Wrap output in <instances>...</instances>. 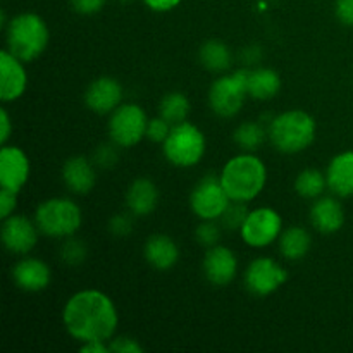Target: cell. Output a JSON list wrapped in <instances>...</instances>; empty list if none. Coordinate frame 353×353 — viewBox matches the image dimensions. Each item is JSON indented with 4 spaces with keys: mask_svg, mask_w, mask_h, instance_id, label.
Segmentation results:
<instances>
[{
    "mask_svg": "<svg viewBox=\"0 0 353 353\" xmlns=\"http://www.w3.org/2000/svg\"><path fill=\"white\" fill-rule=\"evenodd\" d=\"M62 324L81 343L110 341L116 334L119 316L109 295L100 290H81L64 303Z\"/></svg>",
    "mask_w": 353,
    "mask_h": 353,
    "instance_id": "1",
    "label": "cell"
},
{
    "mask_svg": "<svg viewBox=\"0 0 353 353\" xmlns=\"http://www.w3.org/2000/svg\"><path fill=\"white\" fill-rule=\"evenodd\" d=\"M219 179L233 202L247 203L264 192L268 168L254 152H241L224 164Z\"/></svg>",
    "mask_w": 353,
    "mask_h": 353,
    "instance_id": "2",
    "label": "cell"
},
{
    "mask_svg": "<svg viewBox=\"0 0 353 353\" xmlns=\"http://www.w3.org/2000/svg\"><path fill=\"white\" fill-rule=\"evenodd\" d=\"M50 31L41 16L34 12H21L6 24L7 50L23 62H31L47 50Z\"/></svg>",
    "mask_w": 353,
    "mask_h": 353,
    "instance_id": "3",
    "label": "cell"
},
{
    "mask_svg": "<svg viewBox=\"0 0 353 353\" xmlns=\"http://www.w3.org/2000/svg\"><path fill=\"white\" fill-rule=\"evenodd\" d=\"M269 141L281 154H299L314 143L317 123L305 110H286L271 119L268 126Z\"/></svg>",
    "mask_w": 353,
    "mask_h": 353,
    "instance_id": "4",
    "label": "cell"
},
{
    "mask_svg": "<svg viewBox=\"0 0 353 353\" xmlns=\"http://www.w3.org/2000/svg\"><path fill=\"white\" fill-rule=\"evenodd\" d=\"M34 223L41 234L48 238L74 236L83 224V210L68 196L47 199L34 210Z\"/></svg>",
    "mask_w": 353,
    "mask_h": 353,
    "instance_id": "5",
    "label": "cell"
},
{
    "mask_svg": "<svg viewBox=\"0 0 353 353\" xmlns=\"http://www.w3.org/2000/svg\"><path fill=\"white\" fill-rule=\"evenodd\" d=\"M207 150L205 134L193 123H179L171 128V133L162 143V152L169 164L188 169L200 164Z\"/></svg>",
    "mask_w": 353,
    "mask_h": 353,
    "instance_id": "6",
    "label": "cell"
},
{
    "mask_svg": "<svg viewBox=\"0 0 353 353\" xmlns=\"http://www.w3.org/2000/svg\"><path fill=\"white\" fill-rule=\"evenodd\" d=\"M248 72L250 69L241 68L230 74H223L210 85L209 105L216 116L223 119L234 117L248 97Z\"/></svg>",
    "mask_w": 353,
    "mask_h": 353,
    "instance_id": "7",
    "label": "cell"
},
{
    "mask_svg": "<svg viewBox=\"0 0 353 353\" xmlns=\"http://www.w3.org/2000/svg\"><path fill=\"white\" fill-rule=\"evenodd\" d=\"M148 117L138 103H121L109 117L107 131L110 141L123 148H131L147 138Z\"/></svg>",
    "mask_w": 353,
    "mask_h": 353,
    "instance_id": "8",
    "label": "cell"
},
{
    "mask_svg": "<svg viewBox=\"0 0 353 353\" xmlns=\"http://www.w3.org/2000/svg\"><path fill=\"white\" fill-rule=\"evenodd\" d=\"M231 202L233 200L224 190L219 174L214 172L203 176L190 195V207L202 221H219Z\"/></svg>",
    "mask_w": 353,
    "mask_h": 353,
    "instance_id": "9",
    "label": "cell"
},
{
    "mask_svg": "<svg viewBox=\"0 0 353 353\" xmlns=\"http://www.w3.org/2000/svg\"><path fill=\"white\" fill-rule=\"evenodd\" d=\"M283 233V219L271 207H257L250 210L240 228V236L248 247L268 248L279 240Z\"/></svg>",
    "mask_w": 353,
    "mask_h": 353,
    "instance_id": "10",
    "label": "cell"
},
{
    "mask_svg": "<svg viewBox=\"0 0 353 353\" xmlns=\"http://www.w3.org/2000/svg\"><path fill=\"white\" fill-rule=\"evenodd\" d=\"M243 281L252 295L268 296L288 281V271L274 259L257 257L245 269Z\"/></svg>",
    "mask_w": 353,
    "mask_h": 353,
    "instance_id": "11",
    "label": "cell"
},
{
    "mask_svg": "<svg viewBox=\"0 0 353 353\" xmlns=\"http://www.w3.org/2000/svg\"><path fill=\"white\" fill-rule=\"evenodd\" d=\"M38 230L34 219H28L23 214H12V216L2 219V230L0 238L7 252L14 255H28L38 243Z\"/></svg>",
    "mask_w": 353,
    "mask_h": 353,
    "instance_id": "12",
    "label": "cell"
},
{
    "mask_svg": "<svg viewBox=\"0 0 353 353\" xmlns=\"http://www.w3.org/2000/svg\"><path fill=\"white\" fill-rule=\"evenodd\" d=\"M123 85L116 78L100 76V78L93 79L86 88L85 105L92 112L105 116V114H112L123 103Z\"/></svg>",
    "mask_w": 353,
    "mask_h": 353,
    "instance_id": "13",
    "label": "cell"
},
{
    "mask_svg": "<svg viewBox=\"0 0 353 353\" xmlns=\"http://www.w3.org/2000/svg\"><path fill=\"white\" fill-rule=\"evenodd\" d=\"M202 271L207 281L214 286H228L238 274V257L224 245L207 248L203 255Z\"/></svg>",
    "mask_w": 353,
    "mask_h": 353,
    "instance_id": "14",
    "label": "cell"
},
{
    "mask_svg": "<svg viewBox=\"0 0 353 353\" xmlns=\"http://www.w3.org/2000/svg\"><path fill=\"white\" fill-rule=\"evenodd\" d=\"M30 179V159L26 152L14 145L0 150V186L19 193Z\"/></svg>",
    "mask_w": 353,
    "mask_h": 353,
    "instance_id": "15",
    "label": "cell"
},
{
    "mask_svg": "<svg viewBox=\"0 0 353 353\" xmlns=\"http://www.w3.org/2000/svg\"><path fill=\"white\" fill-rule=\"evenodd\" d=\"M26 62L17 59L9 50L0 52V99L2 102H16L28 88Z\"/></svg>",
    "mask_w": 353,
    "mask_h": 353,
    "instance_id": "16",
    "label": "cell"
},
{
    "mask_svg": "<svg viewBox=\"0 0 353 353\" xmlns=\"http://www.w3.org/2000/svg\"><path fill=\"white\" fill-rule=\"evenodd\" d=\"M14 285L23 292L37 293L48 288L52 281V271L47 262L34 257H23L10 269Z\"/></svg>",
    "mask_w": 353,
    "mask_h": 353,
    "instance_id": "17",
    "label": "cell"
},
{
    "mask_svg": "<svg viewBox=\"0 0 353 353\" xmlns=\"http://www.w3.org/2000/svg\"><path fill=\"white\" fill-rule=\"evenodd\" d=\"M62 181L69 192L76 195H86L97 185L95 162L83 155L69 157L62 165Z\"/></svg>",
    "mask_w": 353,
    "mask_h": 353,
    "instance_id": "18",
    "label": "cell"
},
{
    "mask_svg": "<svg viewBox=\"0 0 353 353\" xmlns=\"http://www.w3.org/2000/svg\"><path fill=\"white\" fill-rule=\"evenodd\" d=\"M310 223L319 233L334 234L343 228L345 209L334 196H319L310 207Z\"/></svg>",
    "mask_w": 353,
    "mask_h": 353,
    "instance_id": "19",
    "label": "cell"
},
{
    "mask_svg": "<svg viewBox=\"0 0 353 353\" xmlns=\"http://www.w3.org/2000/svg\"><path fill=\"white\" fill-rule=\"evenodd\" d=\"M179 255H181V252H179L178 243L169 234H152L145 241V261L157 271H169V269L174 268L179 262Z\"/></svg>",
    "mask_w": 353,
    "mask_h": 353,
    "instance_id": "20",
    "label": "cell"
},
{
    "mask_svg": "<svg viewBox=\"0 0 353 353\" xmlns=\"http://www.w3.org/2000/svg\"><path fill=\"white\" fill-rule=\"evenodd\" d=\"M159 199L157 185L148 178H138L128 186L126 207L134 217H147L157 209Z\"/></svg>",
    "mask_w": 353,
    "mask_h": 353,
    "instance_id": "21",
    "label": "cell"
},
{
    "mask_svg": "<svg viewBox=\"0 0 353 353\" xmlns=\"http://www.w3.org/2000/svg\"><path fill=\"white\" fill-rule=\"evenodd\" d=\"M327 188L340 199L353 196V150L341 152L331 159L326 169Z\"/></svg>",
    "mask_w": 353,
    "mask_h": 353,
    "instance_id": "22",
    "label": "cell"
},
{
    "mask_svg": "<svg viewBox=\"0 0 353 353\" xmlns=\"http://www.w3.org/2000/svg\"><path fill=\"white\" fill-rule=\"evenodd\" d=\"M279 254L290 262H296L309 254L312 247V236L303 226H290L283 230L278 240Z\"/></svg>",
    "mask_w": 353,
    "mask_h": 353,
    "instance_id": "23",
    "label": "cell"
},
{
    "mask_svg": "<svg viewBox=\"0 0 353 353\" xmlns=\"http://www.w3.org/2000/svg\"><path fill=\"white\" fill-rule=\"evenodd\" d=\"M281 90V76L271 68H255L248 72V97L255 100H271Z\"/></svg>",
    "mask_w": 353,
    "mask_h": 353,
    "instance_id": "24",
    "label": "cell"
},
{
    "mask_svg": "<svg viewBox=\"0 0 353 353\" xmlns=\"http://www.w3.org/2000/svg\"><path fill=\"white\" fill-rule=\"evenodd\" d=\"M199 61L202 68L207 69V71L223 74L233 64V52H231V48L224 41L212 38V40H207L200 47Z\"/></svg>",
    "mask_w": 353,
    "mask_h": 353,
    "instance_id": "25",
    "label": "cell"
},
{
    "mask_svg": "<svg viewBox=\"0 0 353 353\" xmlns=\"http://www.w3.org/2000/svg\"><path fill=\"white\" fill-rule=\"evenodd\" d=\"M190 112H192V103L188 97L181 92H171L162 97L159 103V116L164 117L169 124H179L188 121Z\"/></svg>",
    "mask_w": 353,
    "mask_h": 353,
    "instance_id": "26",
    "label": "cell"
},
{
    "mask_svg": "<svg viewBox=\"0 0 353 353\" xmlns=\"http://www.w3.org/2000/svg\"><path fill=\"white\" fill-rule=\"evenodd\" d=\"M327 188L326 172L319 171L316 168H307L299 172L295 179V192L302 199L316 200L323 196L324 190Z\"/></svg>",
    "mask_w": 353,
    "mask_h": 353,
    "instance_id": "27",
    "label": "cell"
},
{
    "mask_svg": "<svg viewBox=\"0 0 353 353\" xmlns=\"http://www.w3.org/2000/svg\"><path fill=\"white\" fill-rule=\"evenodd\" d=\"M269 138L268 128L257 121H245L234 130L233 140L243 152H255Z\"/></svg>",
    "mask_w": 353,
    "mask_h": 353,
    "instance_id": "28",
    "label": "cell"
},
{
    "mask_svg": "<svg viewBox=\"0 0 353 353\" xmlns=\"http://www.w3.org/2000/svg\"><path fill=\"white\" fill-rule=\"evenodd\" d=\"M61 261L68 265H79L88 257V248L83 240H78L74 236L65 238L61 247Z\"/></svg>",
    "mask_w": 353,
    "mask_h": 353,
    "instance_id": "29",
    "label": "cell"
},
{
    "mask_svg": "<svg viewBox=\"0 0 353 353\" xmlns=\"http://www.w3.org/2000/svg\"><path fill=\"white\" fill-rule=\"evenodd\" d=\"M223 230L224 228L221 221H202L196 226L195 238L202 247H216V245H219L221 236H223Z\"/></svg>",
    "mask_w": 353,
    "mask_h": 353,
    "instance_id": "30",
    "label": "cell"
},
{
    "mask_svg": "<svg viewBox=\"0 0 353 353\" xmlns=\"http://www.w3.org/2000/svg\"><path fill=\"white\" fill-rule=\"evenodd\" d=\"M248 212L245 202H231L230 207L226 209V212L221 217V224H223L224 230L230 231H240V228L243 226L245 219H247Z\"/></svg>",
    "mask_w": 353,
    "mask_h": 353,
    "instance_id": "31",
    "label": "cell"
},
{
    "mask_svg": "<svg viewBox=\"0 0 353 353\" xmlns=\"http://www.w3.org/2000/svg\"><path fill=\"white\" fill-rule=\"evenodd\" d=\"M133 214L128 210V212H119V214H114L112 217L109 219V231L114 234V236H128V234L133 233V226H134V221H133Z\"/></svg>",
    "mask_w": 353,
    "mask_h": 353,
    "instance_id": "32",
    "label": "cell"
},
{
    "mask_svg": "<svg viewBox=\"0 0 353 353\" xmlns=\"http://www.w3.org/2000/svg\"><path fill=\"white\" fill-rule=\"evenodd\" d=\"M171 128L172 124H169L162 116L152 117V119H148L147 138L154 143H164L165 138L171 133Z\"/></svg>",
    "mask_w": 353,
    "mask_h": 353,
    "instance_id": "33",
    "label": "cell"
},
{
    "mask_svg": "<svg viewBox=\"0 0 353 353\" xmlns=\"http://www.w3.org/2000/svg\"><path fill=\"white\" fill-rule=\"evenodd\" d=\"M116 147L117 145L114 143V141L112 143L100 145L95 150V154H93V162H95V165H99V168L102 169L114 168V165L117 164V159H119Z\"/></svg>",
    "mask_w": 353,
    "mask_h": 353,
    "instance_id": "34",
    "label": "cell"
},
{
    "mask_svg": "<svg viewBox=\"0 0 353 353\" xmlns=\"http://www.w3.org/2000/svg\"><path fill=\"white\" fill-rule=\"evenodd\" d=\"M109 345L110 352L114 353H143V347L140 345V341L131 336L112 338V341H109Z\"/></svg>",
    "mask_w": 353,
    "mask_h": 353,
    "instance_id": "35",
    "label": "cell"
},
{
    "mask_svg": "<svg viewBox=\"0 0 353 353\" xmlns=\"http://www.w3.org/2000/svg\"><path fill=\"white\" fill-rule=\"evenodd\" d=\"M17 207V192L2 188L0 190V219L12 216Z\"/></svg>",
    "mask_w": 353,
    "mask_h": 353,
    "instance_id": "36",
    "label": "cell"
},
{
    "mask_svg": "<svg viewBox=\"0 0 353 353\" xmlns=\"http://www.w3.org/2000/svg\"><path fill=\"white\" fill-rule=\"evenodd\" d=\"M105 3L107 0H71L72 9L83 16H93V14L100 12Z\"/></svg>",
    "mask_w": 353,
    "mask_h": 353,
    "instance_id": "37",
    "label": "cell"
},
{
    "mask_svg": "<svg viewBox=\"0 0 353 353\" xmlns=\"http://www.w3.org/2000/svg\"><path fill=\"white\" fill-rule=\"evenodd\" d=\"M334 14L341 24L353 28V0H336Z\"/></svg>",
    "mask_w": 353,
    "mask_h": 353,
    "instance_id": "38",
    "label": "cell"
},
{
    "mask_svg": "<svg viewBox=\"0 0 353 353\" xmlns=\"http://www.w3.org/2000/svg\"><path fill=\"white\" fill-rule=\"evenodd\" d=\"M141 2L154 12H169V10L176 9L183 0H141Z\"/></svg>",
    "mask_w": 353,
    "mask_h": 353,
    "instance_id": "39",
    "label": "cell"
},
{
    "mask_svg": "<svg viewBox=\"0 0 353 353\" xmlns=\"http://www.w3.org/2000/svg\"><path fill=\"white\" fill-rule=\"evenodd\" d=\"M12 130H14L12 121H10V116L9 112H7V109L3 107V109L0 110V143L7 145L10 134H12Z\"/></svg>",
    "mask_w": 353,
    "mask_h": 353,
    "instance_id": "40",
    "label": "cell"
},
{
    "mask_svg": "<svg viewBox=\"0 0 353 353\" xmlns=\"http://www.w3.org/2000/svg\"><path fill=\"white\" fill-rule=\"evenodd\" d=\"M262 55H264V52H262L261 47H257V45H250V47L241 50V62L250 68V65H255L261 62Z\"/></svg>",
    "mask_w": 353,
    "mask_h": 353,
    "instance_id": "41",
    "label": "cell"
},
{
    "mask_svg": "<svg viewBox=\"0 0 353 353\" xmlns=\"http://www.w3.org/2000/svg\"><path fill=\"white\" fill-rule=\"evenodd\" d=\"M81 353H107L110 352L109 341H86L79 347Z\"/></svg>",
    "mask_w": 353,
    "mask_h": 353,
    "instance_id": "42",
    "label": "cell"
},
{
    "mask_svg": "<svg viewBox=\"0 0 353 353\" xmlns=\"http://www.w3.org/2000/svg\"><path fill=\"white\" fill-rule=\"evenodd\" d=\"M119 2H123V3H130V2H133V0H119Z\"/></svg>",
    "mask_w": 353,
    "mask_h": 353,
    "instance_id": "43",
    "label": "cell"
}]
</instances>
